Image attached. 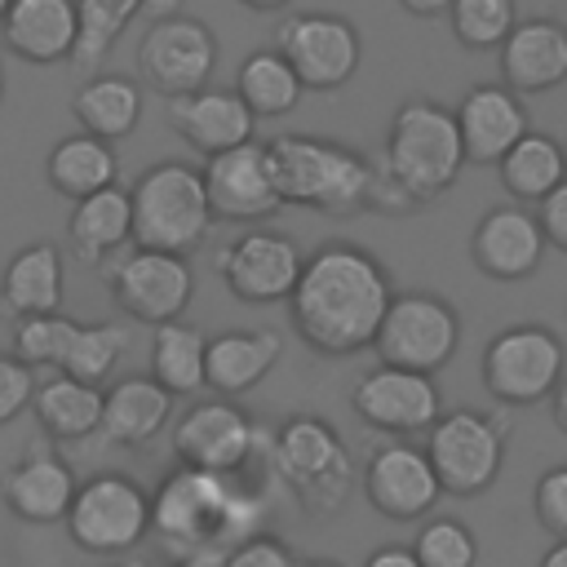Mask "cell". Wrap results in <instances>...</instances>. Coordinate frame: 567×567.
Masks as SVG:
<instances>
[{"mask_svg":"<svg viewBox=\"0 0 567 567\" xmlns=\"http://www.w3.org/2000/svg\"><path fill=\"white\" fill-rule=\"evenodd\" d=\"M390 306H394V292H390L385 266L350 239L319 244L306 257L297 292L288 297L292 328L310 350L328 359H346L354 350L377 346V332Z\"/></svg>","mask_w":567,"mask_h":567,"instance_id":"1","label":"cell"},{"mask_svg":"<svg viewBox=\"0 0 567 567\" xmlns=\"http://www.w3.org/2000/svg\"><path fill=\"white\" fill-rule=\"evenodd\" d=\"M151 501H155V536L173 558H190L208 549L226 554L239 540L257 536L266 514L257 492L235 487V474H208L190 465L164 474Z\"/></svg>","mask_w":567,"mask_h":567,"instance_id":"2","label":"cell"},{"mask_svg":"<svg viewBox=\"0 0 567 567\" xmlns=\"http://www.w3.org/2000/svg\"><path fill=\"white\" fill-rule=\"evenodd\" d=\"M266 155H270L275 190L292 208H319V213L341 217V213L368 208V199H372L377 168L359 151L332 142V137L279 133L266 142Z\"/></svg>","mask_w":567,"mask_h":567,"instance_id":"3","label":"cell"},{"mask_svg":"<svg viewBox=\"0 0 567 567\" xmlns=\"http://www.w3.org/2000/svg\"><path fill=\"white\" fill-rule=\"evenodd\" d=\"M270 474L306 514H337L354 492V461L323 416H288L270 439Z\"/></svg>","mask_w":567,"mask_h":567,"instance_id":"4","label":"cell"},{"mask_svg":"<svg viewBox=\"0 0 567 567\" xmlns=\"http://www.w3.org/2000/svg\"><path fill=\"white\" fill-rule=\"evenodd\" d=\"M465 159V137H461V124L447 106L439 102H425V97H412L394 111L390 120V137H385V173L416 199H434L443 195L456 173H461Z\"/></svg>","mask_w":567,"mask_h":567,"instance_id":"5","label":"cell"},{"mask_svg":"<svg viewBox=\"0 0 567 567\" xmlns=\"http://www.w3.org/2000/svg\"><path fill=\"white\" fill-rule=\"evenodd\" d=\"M133 244L159 248V252H190L213 230V204L204 186V168H190L182 159L151 164L133 186Z\"/></svg>","mask_w":567,"mask_h":567,"instance_id":"6","label":"cell"},{"mask_svg":"<svg viewBox=\"0 0 567 567\" xmlns=\"http://www.w3.org/2000/svg\"><path fill=\"white\" fill-rule=\"evenodd\" d=\"M151 532H155V501L137 478L106 470L80 483L75 505L66 514L71 545H80L84 554L111 558V554L137 549Z\"/></svg>","mask_w":567,"mask_h":567,"instance_id":"7","label":"cell"},{"mask_svg":"<svg viewBox=\"0 0 567 567\" xmlns=\"http://www.w3.org/2000/svg\"><path fill=\"white\" fill-rule=\"evenodd\" d=\"M124 346H128L124 323H80V319H66L62 310L18 319V332H13V354H22L31 368H53L93 385H102L115 372Z\"/></svg>","mask_w":567,"mask_h":567,"instance_id":"8","label":"cell"},{"mask_svg":"<svg viewBox=\"0 0 567 567\" xmlns=\"http://www.w3.org/2000/svg\"><path fill=\"white\" fill-rule=\"evenodd\" d=\"M456 341H461V319L443 297L403 292V297H394L372 350L390 368L434 377L456 354Z\"/></svg>","mask_w":567,"mask_h":567,"instance_id":"9","label":"cell"},{"mask_svg":"<svg viewBox=\"0 0 567 567\" xmlns=\"http://www.w3.org/2000/svg\"><path fill=\"white\" fill-rule=\"evenodd\" d=\"M106 284H111L115 306L128 319L151 323V328L182 319L195 292L190 261L182 252H159V248H128L124 257L111 261Z\"/></svg>","mask_w":567,"mask_h":567,"instance_id":"10","label":"cell"},{"mask_svg":"<svg viewBox=\"0 0 567 567\" xmlns=\"http://www.w3.org/2000/svg\"><path fill=\"white\" fill-rule=\"evenodd\" d=\"M425 452L434 461V474L447 496H478L496 483L505 461V434L492 416L456 408L439 416V425L425 439Z\"/></svg>","mask_w":567,"mask_h":567,"instance_id":"11","label":"cell"},{"mask_svg":"<svg viewBox=\"0 0 567 567\" xmlns=\"http://www.w3.org/2000/svg\"><path fill=\"white\" fill-rule=\"evenodd\" d=\"M142 80L164 97H186L208 89V75L217 66V35L208 22L190 13H168L146 27L137 44Z\"/></svg>","mask_w":567,"mask_h":567,"instance_id":"12","label":"cell"},{"mask_svg":"<svg viewBox=\"0 0 567 567\" xmlns=\"http://www.w3.org/2000/svg\"><path fill=\"white\" fill-rule=\"evenodd\" d=\"M483 381L505 403L554 399L563 381V341L549 328H505L483 350Z\"/></svg>","mask_w":567,"mask_h":567,"instance_id":"13","label":"cell"},{"mask_svg":"<svg viewBox=\"0 0 567 567\" xmlns=\"http://www.w3.org/2000/svg\"><path fill=\"white\" fill-rule=\"evenodd\" d=\"M257 439H261L257 421L226 394L190 403L182 421L173 425L177 461L190 470H208V474H239L252 461Z\"/></svg>","mask_w":567,"mask_h":567,"instance_id":"14","label":"cell"},{"mask_svg":"<svg viewBox=\"0 0 567 567\" xmlns=\"http://www.w3.org/2000/svg\"><path fill=\"white\" fill-rule=\"evenodd\" d=\"M301 270H306L301 248L279 230H244L217 257L221 284L230 288V297H239L248 306L288 301L301 284Z\"/></svg>","mask_w":567,"mask_h":567,"instance_id":"15","label":"cell"},{"mask_svg":"<svg viewBox=\"0 0 567 567\" xmlns=\"http://www.w3.org/2000/svg\"><path fill=\"white\" fill-rule=\"evenodd\" d=\"M275 35H279V53L292 62L306 89L328 93L359 71L363 58L359 31L337 13H292Z\"/></svg>","mask_w":567,"mask_h":567,"instance_id":"16","label":"cell"},{"mask_svg":"<svg viewBox=\"0 0 567 567\" xmlns=\"http://www.w3.org/2000/svg\"><path fill=\"white\" fill-rule=\"evenodd\" d=\"M350 408L363 425H372L381 434H416V430L439 425L434 381L425 372H408V368H390V363H377L372 372L359 377Z\"/></svg>","mask_w":567,"mask_h":567,"instance_id":"17","label":"cell"},{"mask_svg":"<svg viewBox=\"0 0 567 567\" xmlns=\"http://www.w3.org/2000/svg\"><path fill=\"white\" fill-rule=\"evenodd\" d=\"M204 186L217 221H266L284 208L266 142H244L235 151L204 159Z\"/></svg>","mask_w":567,"mask_h":567,"instance_id":"18","label":"cell"},{"mask_svg":"<svg viewBox=\"0 0 567 567\" xmlns=\"http://www.w3.org/2000/svg\"><path fill=\"white\" fill-rule=\"evenodd\" d=\"M363 496L377 514H385L394 523H412V518H421L439 505L443 483L434 474L430 452H421L412 443H385L368 456Z\"/></svg>","mask_w":567,"mask_h":567,"instance_id":"19","label":"cell"},{"mask_svg":"<svg viewBox=\"0 0 567 567\" xmlns=\"http://www.w3.org/2000/svg\"><path fill=\"white\" fill-rule=\"evenodd\" d=\"M75 470L44 447H27L0 478V501L13 518L49 527V523H66L71 505H75Z\"/></svg>","mask_w":567,"mask_h":567,"instance_id":"20","label":"cell"},{"mask_svg":"<svg viewBox=\"0 0 567 567\" xmlns=\"http://www.w3.org/2000/svg\"><path fill=\"white\" fill-rule=\"evenodd\" d=\"M168 128L204 159L235 151L244 142H252L257 115L248 111V102L235 89H199L186 97H168Z\"/></svg>","mask_w":567,"mask_h":567,"instance_id":"21","label":"cell"},{"mask_svg":"<svg viewBox=\"0 0 567 567\" xmlns=\"http://www.w3.org/2000/svg\"><path fill=\"white\" fill-rule=\"evenodd\" d=\"M4 49L31 66H58L80 44V0H13L0 22Z\"/></svg>","mask_w":567,"mask_h":567,"instance_id":"22","label":"cell"},{"mask_svg":"<svg viewBox=\"0 0 567 567\" xmlns=\"http://www.w3.org/2000/svg\"><path fill=\"white\" fill-rule=\"evenodd\" d=\"M461 137H465V159L470 164H501L532 128H527V111L523 102L501 89V84H478L461 97L456 111Z\"/></svg>","mask_w":567,"mask_h":567,"instance_id":"23","label":"cell"},{"mask_svg":"<svg viewBox=\"0 0 567 567\" xmlns=\"http://www.w3.org/2000/svg\"><path fill=\"white\" fill-rule=\"evenodd\" d=\"M545 257V226L523 208H492L474 230V261L492 279H527Z\"/></svg>","mask_w":567,"mask_h":567,"instance_id":"24","label":"cell"},{"mask_svg":"<svg viewBox=\"0 0 567 567\" xmlns=\"http://www.w3.org/2000/svg\"><path fill=\"white\" fill-rule=\"evenodd\" d=\"M66 239L75 261L106 266L124 244H133V195L124 186H106L89 199H75L66 217Z\"/></svg>","mask_w":567,"mask_h":567,"instance_id":"25","label":"cell"},{"mask_svg":"<svg viewBox=\"0 0 567 567\" xmlns=\"http://www.w3.org/2000/svg\"><path fill=\"white\" fill-rule=\"evenodd\" d=\"M501 71L514 93H545L567 80V31L549 18L518 22L501 44Z\"/></svg>","mask_w":567,"mask_h":567,"instance_id":"26","label":"cell"},{"mask_svg":"<svg viewBox=\"0 0 567 567\" xmlns=\"http://www.w3.org/2000/svg\"><path fill=\"white\" fill-rule=\"evenodd\" d=\"M0 301L13 319L58 315L62 306V252L49 239L22 244L0 270Z\"/></svg>","mask_w":567,"mask_h":567,"instance_id":"27","label":"cell"},{"mask_svg":"<svg viewBox=\"0 0 567 567\" xmlns=\"http://www.w3.org/2000/svg\"><path fill=\"white\" fill-rule=\"evenodd\" d=\"M284 354L279 332L270 328H235L208 341V390L235 399L261 385Z\"/></svg>","mask_w":567,"mask_h":567,"instance_id":"28","label":"cell"},{"mask_svg":"<svg viewBox=\"0 0 567 567\" xmlns=\"http://www.w3.org/2000/svg\"><path fill=\"white\" fill-rule=\"evenodd\" d=\"M173 399L177 394H168L155 377H142V372L115 381L106 390V416H102L106 443H115V447H142V443H151L168 425Z\"/></svg>","mask_w":567,"mask_h":567,"instance_id":"29","label":"cell"},{"mask_svg":"<svg viewBox=\"0 0 567 567\" xmlns=\"http://www.w3.org/2000/svg\"><path fill=\"white\" fill-rule=\"evenodd\" d=\"M44 177L49 186L62 195V199H89L106 186H120V159H115V146L93 137V133H66L62 142H53L49 159H44Z\"/></svg>","mask_w":567,"mask_h":567,"instance_id":"30","label":"cell"},{"mask_svg":"<svg viewBox=\"0 0 567 567\" xmlns=\"http://www.w3.org/2000/svg\"><path fill=\"white\" fill-rule=\"evenodd\" d=\"M40 430L49 439H89L102 430V416H106V390L93 385V381H80V377H66V372H53L49 381H40L35 390V403H31Z\"/></svg>","mask_w":567,"mask_h":567,"instance_id":"31","label":"cell"},{"mask_svg":"<svg viewBox=\"0 0 567 567\" xmlns=\"http://www.w3.org/2000/svg\"><path fill=\"white\" fill-rule=\"evenodd\" d=\"M71 111H75V120H80L84 133H93V137H102V142H120V137H128V133L137 128V120H142V89H137V80H128V75H106V71H97V75H89V80L75 89Z\"/></svg>","mask_w":567,"mask_h":567,"instance_id":"32","label":"cell"},{"mask_svg":"<svg viewBox=\"0 0 567 567\" xmlns=\"http://www.w3.org/2000/svg\"><path fill=\"white\" fill-rule=\"evenodd\" d=\"M182 0H80V44H75V66L80 71H93L111 58V49L120 44V35L128 31V22L142 13V18H168L177 13Z\"/></svg>","mask_w":567,"mask_h":567,"instance_id":"33","label":"cell"},{"mask_svg":"<svg viewBox=\"0 0 567 567\" xmlns=\"http://www.w3.org/2000/svg\"><path fill=\"white\" fill-rule=\"evenodd\" d=\"M151 377L168 394H195L208 385V337L182 319L159 323L151 337Z\"/></svg>","mask_w":567,"mask_h":567,"instance_id":"34","label":"cell"},{"mask_svg":"<svg viewBox=\"0 0 567 567\" xmlns=\"http://www.w3.org/2000/svg\"><path fill=\"white\" fill-rule=\"evenodd\" d=\"M301 75L292 71V62L279 53V49H257L239 62L235 71V93L248 102V111L257 120H275V115H288L297 102H301Z\"/></svg>","mask_w":567,"mask_h":567,"instance_id":"35","label":"cell"},{"mask_svg":"<svg viewBox=\"0 0 567 567\" xmlns=\"http://www.w3.org/2000/svg\"><path fill=\"white\" fill-rule=\"evenodd\" d=\"M563 182H567V151L545 133H527L501 159V186L523 204H545Z\"/></svg>","mask_w":567,"mask_h":567,"instance_id":"36","label":"cell"},{"mask_svg":"<svg viewBox=\"0 0 567 567\" xmlns=\"http://www.w3.org/2000/svg\"><path fill=\"white\" fill-rule=\"evenodd\" d=\"M518 27V0H456L452 31L465 49H501Z\"/></svg>","mask_w":567,"mask_h":567,"instance_id":"37","label":"cell"},{"mask_svg":"<svg viewBox=\"0 0 567 567\" xmlns=\"http://www.w3.org/2000/svg\"><path fill=\"white\" fill-rule=\"evenodd\" d=\"M412 549L421 567H474L478 563V540L461 518H430L416 532Z\"/></svg>","mask_w":567,"mask_h":567,"instance_id":"38","label":"cell"},{"mask_svg":"<svg viewBox=\"0 0 567 567\" xmlns=\"http://www.w3.org/2000/svg\"><path fill=\"white\" fill-rule=\"evenodd\" d=\"M35 368L22 354H4L0 350V425H13L31 403H35Z\"/></svg>","mask_w":567,"mask_h":567,"instance_id":"39","label":"cell"},{"mask_svg":"<svg viewBox=\"0 0 567 567\" xmlns=\"http://www.w3.org/2000/svg\"><path fill=\"white\" fill-rule=\"evenodd\" d=\"M532 505H536L540 527H545V532H554V536L563 540V536H567V465L545 470V474L536 478Z\"/></svg>","mask_w":567,"mask_h":567,"instance_id":"40","label":"cell"},{"mask_svg":"<svg viewBox=\"0 0 567 567\" xmlns=\"http://www.w3.org/2000/svg\"><path fill=\"white\" fill-rule=\"evenodd\" d=\"M226 567H297V558L284 540L257 532V536L239 540L235 549H226Z\"/></svg>","mask_w":567,"mask_h":567,"instance_id":"41","label":"cell"},{"mask_svg":"<svg viewBox=\"0 0 567 567\" xmlns=\"http://www.w3.org/2000/svg\"><path fill=\"white\" fill-rule=\"evenodd\" d=\"M540 226H545V239L567 252V182L540 204Z\"/></svg>","mask_w":567,"mask_h":567,"instance_id":"42","label":"cell"},{"mask_svg":"<svg viewBox=\"0 0 567 567\" xmlns=\"http://www.w3.org/2000/svg\"><path fill=\"white\" fill-rule=\"evenodd\" d=\"M363 567H421V558L408 545H381V549H372L363 558Z\"/></svg>","mask_w":567,"mask_h":567,"instance_id":"43","label":"cell"},{"mask_svg":"<svg viewBox=\"0 0 567 567\" xmlns=\"http://www.w3.org/2000/svg\"><path fill=\"white\" fill-rule=\"evenodd\" d=\"M408 13H416V18H439V13H452V4L456 0H399Z\"/></svg>","mask_w":567,"mask_h":567,"instance_id":"44","label":"cell"},{"mask_svg":"<svg viewBox=\"0 0 567 567\" xmlns=\"http://www.w3.org/2000/svg\"><path fill=\"white\" fill-rule=\"evenodd\" d=\"M177 567H226V554H221V549H208V554H190V558H177Z\"/></svg>","mask_w":567,"mask_h":567,"instance_id":"45","label":"cell"},{"mask_svg":"<svg viewBox=\"0 0 567 567\" xmlns=\"http://www.w3.org/2000/svg\"><path fill=\"white\" fill-rule=\"evenodd\" d=\"M554 421H558V430L567 434V377H563L558 390H554Z\"/></svg>","mask_w":567,"mask_h":567,"instance_id":"46","label":"cell"},{"mask_svg":"<svg viewBox=\"0 0 567 567\" xmlns=\"http://www.w3.org/2000/svg\"><path fill=\"white\" fill-rule=\"evenodd\" d=\"M540 567H567V536L554 545V549H545V558H540Z\"/></svg>","mask_w":567,"mask_h":567,"instance_id":"47","label":"cell"},{"mask_svg":"<svg viewBox=\"0 0 567 567\" xmlns=\"http://www.w3.org/2000/svg\"><path fill=\"white\" fill-rule=\"evenodd\" d=\"M239 4H248V9H257V13H270V9H284L288 0H239Z\"/></svg>","mask_w":567,"mask_h":567,"instance_id":"48","label":"cell"},{"mask_svg":"<svg viewBox=\"0 0 567 567\" xmlns=\"http://www.w3.org/2000/svg\"><path fill=\"white\" fill-rule=\"evenodd\" d=\"M297 567H341V563H332V558H297Z\"/></svg>","mask_w":567,"mask_h":567,"instance_id":"49","label":"cell"},{"mask_svg":"<svg viewBox=\"0 0 567 567\" xmlns=\"http://www.w3.org/2000/svg\"><path fill=\"white\" fill-rule=\"evenodd\" d=\"M13 9V0H0V22H4V13Z\"/></svg>","mask_w":567,"mask_h":567,"instance_id":"50","label":"cell"},{"mask_svg":"<svg viewBox=\"0 0 567 567\" xmlns=\"http://www.w3.org/2000/svg\"><path fill=\"white\" fill-rule=\"evenodd\" d=\"M0 102H4V71H0Z\"/></svg>","mask_w":567,"mask_h":567,"instance_id":"51","label":"cell"},{"mask_svg":"<svg viewBox=\"0 0 567 567\" xmlns=\"http://www.w3.org/2000/svg\"><path fill=\"white\" fill-rule=\"evenodd\" d=\"M563 151H567V146H563Z\"/></svg>","mask_w":567,"mask_h":567,"instance_id":"52","label":"cell"}]
</instances>
